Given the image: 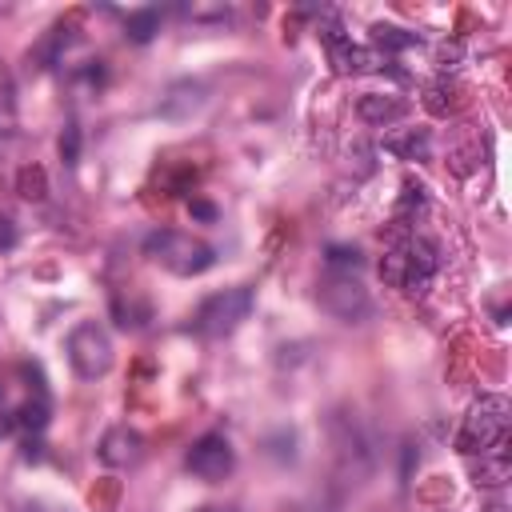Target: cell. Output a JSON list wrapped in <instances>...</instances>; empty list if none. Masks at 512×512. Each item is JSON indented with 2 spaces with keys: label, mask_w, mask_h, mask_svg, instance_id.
<instances>
[{
  "label": "cell",
  "mask_w": 512,
  "mask_h": 512,
  "mask_svg": "<svg viewBox=\"0 0 512 512\" xmlns=\"http://www.w3.org/2000/svg\"><path fill=\"white\" fill-rule=\"evenodd\" d=\"M96 456H100L104 468H132V464L144 456V440H140V432H132L128 424H116V428H108V432L100 436Z\"/></svg>",
  "instance_id": "cell-8"
},
{
  "label": "cell",
  "mask_w": 512,
  "mask_h": 512,
  "mask_svg": "<svg viewBox=\"0 0 512 512\" xmlns=\"http://www.w3.org/2000/svg\"><path fill=\"white\" fill-rule=\"evenodd\" d=\"M440 272V244L424 232L388 240V252L380 260V280L404 296H424L428 284Z\"/></svg>",
  "instance_id": "cell-1"
},
{
  "label": "cell",
  "mask_w": 512,
  "mask_h": 512,
  "mask_svg": "<svg viewBox=\"0 0 512 512\" xmlns=\"http://www.w3.org/2000/svg\"><path fill=\"white\" fill-rule=\"evenodd\" d=\"M332 436H336V452H340L344 468L352 476H364L372 468V452H368V440L360 436L356 420L352 416H332Z\"/></svg>",
  "instance_id": "cell-9"
},
{
  "label": "cell",
  "mask_w": 512,
  "mask_h": 512,
  "mask_svg": "<svg viewBox=\"0 0 512 512\" xmlns=\"http://www.w3.org/2000/svg\"><path fill=\"white\" fill-rule=\"evenodd\" d=\"M192 512H236V508H192Z\"/></svg>",
  "instance_id": "cell-25"
},
{
  "label": "cell",
  "mask_w": 512,
  "mask_h": 512,
  "mask_svg": "<svg viewBox=\"0 0 512 512\" xmlns=\"http://www.w3.org/2000/svg\"><path fill=\"white\" fill-rule=\"evenodd\" d=\"M460 56H464V44H460V40H444V44L436 48V68L448 72V68L460 64Z\"/></svg>",
  "instance_id": "cell-22"
},
{
  "label": "cell",
  "mask_w": 512,
  "mask_h": 512,
  "mask_svg": "<svg viewBox=\"0 0 512 512\" xmlns=\"http://www.w3.org/2000/svg\"><path fill=\"white\" fill-rule=\"evenodd\" d=\"M12 128H16V100H12L8 76L0 72V132H12Z\"/></svg>",
  "instance_id": "cell-20"
},
{
  "label": "cell",
  "mask_w": 512,
  "mask_h": 512,
  "mask_svg": "<svg viewBox=\"0 0 512 512\" xmlns=\"http://www.w3.org/2000/svg\"><path fill=\"white\" fill-rule=\"evenodd\" d=\"M56 148H60V160H64L68 168H76V160H80V124H76V120H68V124L60 128Z\"/></svg>",
  "instance_id": "cell-19"
},
{
  "label": "cell",
  "mask_w": 512,
  "mask_h": 512,
  "mask_svg": "<svg viewBox=\"0 0 512 512\" xmlns=\"http://www.w3.org/2000/svg\"><path fill=\"white\" fill-rule=\"evenodd\" d=\"M252 304H256V296H252V288H248V284L220 288V292H212V296L196 308V316H192V332H200V336H208V340L232 336V332L248 320Z\"/></svg>",
  "instance_id": "cell-4"
},
{
  "label": "cell",
  "mask_w": 512,
  "mask_h": 512,
  "mask_svg": "<svg viewBox=\"0 0 512 512\" xmlns=\"http://www.w3.org/2000/svg\"><path fill=\"white\" fill-rule=\"evenodd\" d=\"M444 96H448V80L428 84V88H424V108H428L432 116H448V108H452V104H448Z\"/></svg>",
  "instance_id": "cell-21"
},
{
  "label": "cell",
  "mask_w": 512,
  "mask_h": 512,
  "mask_svg": "<svg viewBox=\"0 0 512 512\" xmlns=\"http://www.w3.org/2000/svg\"><path fill=\"white\" fill-rule=\"evenodd\" d=\"M356 116L372 128H388V124L408 116V100L404 96H384V92H364L356 100Z\"/></svg>",
  "instance_id": "cell-11"
},
{
  "label": "cell",
  "mask_w": 512,
  "mask_h": 512,
  "mask_svg": "<svg viewBox=\"0 0 512 512\" xmlns=\"http://www.w3.org/2000/svg\"><path fill=\"white\" fill-rule=\"evenodd\" d=\"M16 244V224L8 216H0V252H8Z\"/></svg>",
  "instance_id": "cell-24"
},
{
  "label": "cell",
  "mask_w": 512,
  "mask_h": 512,
  "mask_svg": "<svg viewBox=\"0 0 512 512\" xmlns=\"http://www.w3.org/2000/svg\"><path fill=\"white\" fill-rule=\"evenodd\" d=\"M64 352H68V364H72V372H76L80 380H100V376H108V372H112V360H116L112 336H108V328H104L100 320H80V324L68 332Z\"/></svg>",
  "instance_id": "cell-5"
},
{
  "label": "cell",
  "mask_w": 512,
  "mask_h": 512,
  "mask_svg": "<svg viewBox=\"0 0 512 512\" xmlns=\"http://www.w3.org/2000/svg\"><path fill=\"white\" fill-rule=\"evenodd\" d=\"M388 156H396V160H416V164H424V160H432V132L428 128H400V132H388L384 136V144H380Z\"/></svg>",
  "instance_id": "cell-12"
},
{
  "label": "cell",
  "mask_w": 512,
  "mask_h": 512,
  "mask_svg": "<svg viewBox=\"0 0 512 512\" xmlns=\"http://www.w3.org/2000/svg\"><path fill=\"white\" fill-rule=\"evenodd\" d=\"M324 264L344 276V272H352V268L364 264V252H360L356 244H328V248H324Z\"/></svg>",
  "instance_id": "cell-17"
},
{
  "label": "cell",
  "mask_w": 512,
  "mask_h": 512,
  "mask_svg": "<svg viewBox=\"0 0 512 512\" xmlns=\"http://www.w3.org/2000/svg\"><path fill=\"white\" fill-rule=\"evenodd\" d=\"M468 460V472H472V484L476 488H504L512 480V452H508V440L480 452V456H464Z\"/></svg>",
  "instance_id": "cell-10"
},
{
  "label": "cell",
  "mask_w": 512,
  "mask_h": 512,
  "mask_svg": "<svg viewBox=\"0 0 512 512\" xmlns=\"http://www.w3.org/2000/svg\"><path fill=\"white\" fill-rule=\"evenodd\" d=\"M188 216L200 220V224H212V220L220 216V208H216L212 200H204V196H192V200H188Z\"/></svg>",
  "instance_id": "cell-23"
},
{
  "label": "cell",
  "mask_w": 512,
  "mask_h": 512,
  "mask_svg": "<svg viewBox=\"0 0 512 512\" xmlns=\"http://www.w3.org/2000/svg\"><path fill=\"white\" fill-rule=\"evenodd\" d=\"M484 512H504V508H500V504H492V508H484Z\"/></svg>",
  "instance_id": "cell-26"
},
{
  "label": "cell",
  "mask_w": 512,
  "mask_h": 512,
  "mask_svg": "<svg viewBox=\"0 0 512 512\" xmlns=\"http://www.w3.org/2000/svg\"><path fill=\"white\" fill-rule=\"evenodd\" d=\"M184 468H188L196 480H204V484H220V480L232 476L236 452H232V444H228L224 432H204V436H196V440L188 444Z\"/></svg>",
  "instance_id": "cell-6"
},
{
  "label": "cell",
  "mask_w": 512,
  "mask_h": 512,
  "mask_svg": "<svg viewBox=\"0 0 512 512\" xmlns=\"http://www.w3.org/2000/svg\"><path fill=\"white\" fill-rule=\"evenodd\" d=\"M316 300H320V308H324L328 316H336V320H344V324H356V320L372 316V296H368V288H364L360 280H352V276H328V280L320 284Z\"/></svg>",
  "instance_id": "cell-7"
},
{
  "label": "cell",
  "mask_w": 512,
  "mask_h": 512,
  "mask_svg": "<svg viewBox=\"0 0 512 512\" xmlns=\"http://www.w3.org/2000/svg\"><path fill=\"white\" fill-rule=\"evenodd\" d=\"M160 20H164V12H160L156 4H148V8H132V12L124 16V36H128L132 44H148V40L160 32Z\"/></svg>",
  "instance_id": "cell-15"
},
{
  "label": "cell",
  "mask_w": 512,
  "mask_h": 512,
  "mask_svg": "<svg viewBox=\"0 0 512 512\" xmlns=\"http://www.w3.org/2000/svg\"><path fill=\"white\" fill-rule=\"evenodd\" d=\"M372 48H380L384 56L396 60V52H408L420 44V32H408V28H396V24H372Z\"/></svg>",
  "instance_id": "cell-14"
},
{
  "label": "cell",
  "mask_w": 512,
  "mask_h": 512,
  "mask_svg": "<svg viewBox=\"0 0 512 512\" xmlns=\"http://www.w3.org/2000/svg\"><path fill=\"white\" fill-rule=\"evenodd\" d=\"M508 424H512L508 396L488 392V396H480V400L468 404V412H464L452 444H456L460 456H480V452H488V448H496V444L508 440Z\"/></svg>",
  "instance_id": "cell-3"
},
{
  "label": "cell",
  "mask_w": 512,
  "mask_h": 512,
  "mask_svg": "<svg viewBox=\"0 0 512 512\" xmlns=\"http://www.w3.org/2000/svg\"><path fill=\"white\" fill-rule=\"evenodd\" d=\"M140 248L152 264H160L172 276H200L216 264V248L208 240L192 232H176V228H152Z\"/></svg>",
  "instance_id": "cell-2"
},
{
  "label": "cell",
  "mask_w": 512,
  "mask_h": 512,
  "mask_svg": "<svg viewBox=\"0 0 512 512\" xmlns=\"http://www.w3.org/2000/svg\"><path fill=\"white\" fill-rule=\"evenodd\" d=\"M200 104H204V84H200V80H176V84L160 96L156 112L168 116V120H184V116H192Z\"/></svg>",
  "instance_id": "cell-13"
},
{
  "label": "cell",
  "mask_w": 512,
  "mask_h": 512,
  "mask_svg": "<svg viewBox=\"0 0 512 512\" xmlns=\"http://www.w3.org/2000/svg\"><path fill=\"white\" fill-rule=\"evenodd\" d=\"M16 192H20L24 200H44V196H48V184H44V168H36V164L20 168V176H16Z\"/></svg>",
  "instance_id": "cell-18"
},
{
  "label": "cell",
  "mask_w": 512,
  "mask_h": 512,
  "mask_svg": "<svg viewBox=\"0 0 512 512\" xmlns=\"http://www.w3.org/2000/svg\"><path fill=\"white\" fill-rule=\"evenodd\" d=\"M68 44H76V28L72 24H56L52 32H48V40L36 48V68H52V64H60L64 60V52H68Z\"/></svg>",
  "instance_id": "cell-16"
}]
</instances>
